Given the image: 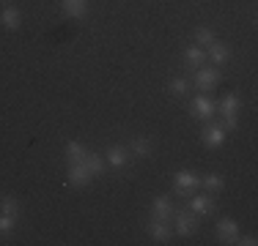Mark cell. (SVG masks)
Here are the masks:
<instances>
[{"instance_id":"6da1fadb","label":"cell","mask_w":258,"mask_h":246,"mask_svg":"<svg viewBox=\"0 0 258 246\" xmlns=\"http://www.w3.org/2000/svg\"><path fill=\"white\" fill-rule=\"evenodd\" d=\"M239 107H242V101H239V96H225L223 98V104H220V112L225 115V129H236V112H239Z\"/></svg>"},{"instance_id":"7a4b0ae2","label":"cell","mask_w":258,"mask_h":246,"mask_svg":"<svg viewBox=\"0 0 258 246\" xmlns=\"http://www.w3.org/2000/svg\"><path fill=\"white\" fill-rule=\"evenodd\" d=\"M198 183H201V178L195 175V172H189V170L176 172V178H173V186H176L179 194H189L192 189H198Z\"/></svg>"},{"instance_id":"3957f363","label":"cell","mask_w":258,"mask_h":246,"mask_svg":"<svg viewBox=\"0 0 258 246\" xmlns=\"http://www.w3.org/2000/svg\"><path fill=\"white\" fill-rule=\"evenodd\" d=\"M189 112H192L195 120H209L214 115V101H212V98H206V96H195Z\"/></svg>"},{"instance_id":"277c9868","label":"cell","mask_w":258,"mask_h":246,"mask_svg":"<svg viewBox=\"0 0 258 246\" xmlns=\"http://www.w3.org/2000/svg\"><path fill=\"white\" fill-rule=\"evenodd\" d=\"M217 82H220L217 69H198V74H195V88H201V90H214Z\"/></svg>"},{"instance_id":"5b68a950","label":"cell","mask_w":258,"mask_h":246,"mask_svg":"<svg viewBox=\"0 0 258 246\" xmlns=\"http://www.w3.org/2000/svg\"><path fill=\"white\" fill-rule=\"evenodd\" d=\"M151 213H154V219H162V221L173 219L176 208H173V202H170V197H157L154 205H151Z\"/></svg>"},{"instance_id":"8992f818","label":"cell","mask_w":258,"mask_h":246,"mask_svg":"<svg viewBox=\"0 0 258 246\" xmlns=\"http://www.w3.org/2000/svg\"><path fill=\"white\" fill-rule=\"evenodd\" d=\"M198 230V213H179L176 216V232L179 235H192V232Z\"/></svg>"},{"instance_id":"52a82bcc","label":"cell","mask_w":258,"mask_h":246,"mask_svg":"<svg viewBox=\"0 0 258 246\" xmlns=\"http://www.w3.org/2000/svg\"><path fill=\"white\" fill-rule=\"evenodd\" d=\"M91 178H94V175H91V170L85 167L83 162H80V164H72V167H69V183H72V186H77V189H80V186H88Z\"/></svg>"},{"instance_id":"ba28073f","label":"cell","mask_w":258,"mask_h":246,"mask_svg":"<svg viewBox=\"0 0 258 246\" xmlns=\"http://www.w3.org/2000/svg\"><path fill=\"white\" fill-rule=\"evenodd\" d=\"M149 232H151V238H154L157 243H168L170 235H173L170 224H168V221H162V219H154V221H151V224H149Z\"/></svg>"},{"instance_id":"9c48e42d","label":"cell","mask_w":258,"mask_h":246,"mask_svg":"<svg viewBox=\"0 0 258 246\" xmlns=\"http://www.w3.org/2000/svg\"><path fill=\"white\" fill-rule=\"evenodd\" d=\"M209 58H212V63H214V66H225V63H228V58H231L228 44L212 41V44H209Z\"/></svg>"},{"instance_id":"30bf717a","label":"cell","mask_w":258,"mask_h":246,"mask_svg":"<svg viewBox=\"0 0 258 246\" xmlns=\"http://www.w3.org/2000/svg\"><path fill=\"white\" fill-rule=\"evenodd\" d=\"M217 235H220V241H223V243H233V238L239 235L236 221H233V219H223L217 224Z\"/></svg>"},{"instance_id":"8fae6325","label":"cell","mask_w":258,"mask_h":246,"mask_svg":"<svg viewBox=\"0 0 258 246\" xmlns=\"http://www.w3.org/2000/svg\"><path fill=\"white\" fill-rule=\"evenodd\" d=\"M204 143L212 145V148L223 145V143H225V126H217V123H212V126H209L206 132H204Z\"/></svg>"},{"instance_id":"7c38bea8","label":"cell","mask_w":258,"mask_h":246,"mask_svg":"<svg viewBox=\"0 0 258 246\" xmlns=\"http://www.w3.org/2000/svg\"><path fill=\"white\" fill-rule=\"evenodd\" d=\"M189 211H192V213H198V216H204V213H212V211H214L212 197H209V194L192 197V200H189Z\"/></svg>"},{"instance_id":"4fadbf2b","label":"cell","mask_w":258,"mask_h":246,"mask_svg":"<svg viewBox=\"0 0 258 246\" xmlns=\"http://www.w3.org/2000/svg\"><path fill=\"white\" fill-rule=\"evenodd\" d=\"M126 159H129V148H124V145H113L107 151V162L113 164V167H124Z\"/></svg>"},{"instance_id":"5bb4252c","label":"cell","mask_w":258,"mask_h":246,"mask_svg":"<svg viewBox=\"0 0 258 246\" xmlns=\"http://www.w3.org/2000/svg\"><path fill=\"white\" fill-rule=\"evenodd\" d=\"M0 22H3V28H9V30H17L20 28V22H22V14H20V9H3V14H0Z\"/></svg>"},{"instance_id":"9a60e30c","label":"cell","mask_w":258,"mask_h":246,"mask_svg":"<svg viewBox=\"0 0 258 246\" xmlns=\"http://www.w3.org/2000/svg\"><path fill=\"white\" fill-rule=\"evenodd\" d=\"M63 14L66 17H83L88 11V0H63Z\"/></svg>"},{"instance_id":"2e32d148","label":"cell","mask_w":258,"mask_h":246,"mask_svg":"<svg viewBox=\"0 0 258 246\" xmlns=\"http://www.w3.org/2000/svg\"><path fill=\"white\" fill-rule=\"evenodd\" d=\"M151 148H154V145H151V140L140 137V140H135V143L129 145V153H132V156H138V159H149L151 156Z\"/></svg>"},{"instance_id":"e0dca14e","label":"cell","mask_w":258,"mask_h":246,"mask_svg":"<svg viewBox=\"0 0 258 246\" xmlns=\"http://www.w3.org/2000/svg\"><path fill=\"white\" fill-rule=\"evenodd\" d=\"M85 156H88V151H85L80 143H69V145H66V159H69V164L85 162Z\"/></svg>"},{"instance_id":"ac0fdd59","label":"cell","mask_w":258,"mask_h":246,"mask_svg":"<svg viewBox=\"0 0 258 246\" xmlns=\"http://www.w3.org/2000/svg\"><path fill=\"white\" fill-rule=\"evenodd\" d=\"M20 202H17V197H11V194H6V197H0V213H9V216H20Z\"/></svg>"},{"instance_id":"d6986e66","label":"cell","mask_w":258,"mask_h":246,"mask_svg":"<svg viewBox=\"0 0 258 246\" xmlns=\"http://www.w3.org/2000/svg\"><path fill=\"white\" fill-rule=\"evenodd\" d=\"M184 60H187L189 66H195V69H198V66L206 60V55H204V49H198V47H189L187 52H184Z\"/></svg>"},{"instance_id":"ffe728a7","label":"cell","mask_w":258,"mask_h":246,"mask_svg":"<svg viewBox=\"0 0 258 246\" xmlns=\"http://www.w3.org/2000/svg\"><path fill=\"white\" fill-rule=\"evenodd\" d=\"M83 164L91 170V175H99V172L104 170V159H102V156H96V153H88Z\"/></svg>"},{"instance_id":"44dd1931","label":"cell","mask_w":258,"mask_h":246,"mask_svg":"<svg viewBox=\"0 0 258 246\" xmlns=\"http://www.w3.org/2000/svg\"><path fill=\"white\" fill-rule=\"evenodd\" d=\"M201 183L206 186V192H223V186H225V181L217 175V172H212V175H206Z\"/></svg>"},{"instance_id":"7402d4cb","label":"cell","mask_w":258,"mask_h":246,"mask_svg":"<svg viewBox=\"0 0 258 246\" xmlns=\"http://www.w3.org/2000/svg\"><path fill=\"white\" fill-rule=\"evenodd\" d=\"M195 41H198V44H212L214 33L209 28H198V30H195Z\"/></svg>"},{"instance_id":"603a6c76","label":"cell","mask_w":258,"mask_h":246,"mask_svg":"<svg viewBox=\"0 0 258 246\" xmlns=\"http://www.w3.org/2000/svg\"><path fill=\"white\" fill-rule=\"evenodd\" d=\"M187 90H189L187 79H173V82H170V93H173V96H184Z\"/></svg>"},{"instance_id":"cb8c5ba5","label":"cell","mask_w":258,"mask_h":246,"mask_svg":"<svg viewBox=\"0 0 258 246\" xmlns=\"http://www.w3.org/2000/svg\"><path fill=\"white\" fill-rule=\"evenodd\" d=\"M11 227H14V216H9V213H0V232H9Z\"/></svg>"}]
</instances>
